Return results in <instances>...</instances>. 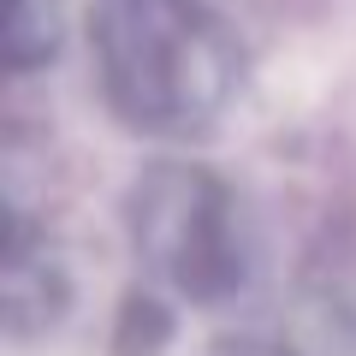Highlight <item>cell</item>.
<instances>
[{
  "mask_svg": "<svg viewBox=\"0 0 356 356\" xmlns=\"http://www.w3.org/2000/svg\"><path fill=\"white\" fill-rule=\"evenodd\" d=\"M95 72L137 131H202L238 89V42L202 0H95Z\"/></svg>",
  "mask_w": 356,
  "mask_h": 356,
  "instance_id": "obj_1",
  "label": "cell"
},
{
  "mask_svg": "<svg viewBox=\"0 0 356 356\" xmlns=\"http://www.w3.org/2000/svg\"><path fill=\"white\" fill-rule=\"evenodd\" d=\"M131 232L154 273L196 303L232 297L250 273L238 196L202 166H149L131 196Z\"/></svg>",
  "mask_w": 356,
  "mask_h": 356,
  "instance_id": "obj_2",
  "label": "cell"
},
{
  "mask_svg": "<svg viewBox=\"0 0 356 356\" xmlns=\"http://www.w3.org/2000/svg\"><path fill=\"white\" fill-rule=\"evenodd\" d=\"M0 36H6V65L13 72H36L60 54L65 6L60 0H0Z\"/></svg>",
  "mask_w": 356,
  "mask_h": 356,
  "instance_id": "obj_3",
  "label": "cell"
}]
</instances>
